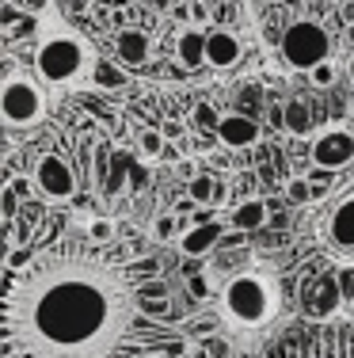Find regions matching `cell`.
<instances>
[{"label": "cell", "mask_w": 354, "mask_h": 358, "mask_svg": "<svg viewBox=\"0 0 354 358\" xmlns=\"http://www.w3.org/2000/svg\"><path fill=\"white\" fill-rule=\"evenodd\" d=\"M130 324V294L107 267H50L15 301V336L35 358H99Z\"/></svg>", "instance_id": "cell-1"}, {"label": "cell", "mask_w": 354, "mask_h": 358, "mask_svg": "<svg viewBox=\"0 0 354 358\" xmlns=\"http://www.w3.org/2000/svg\"><path fill=\"white\" fill-rule=\"evenodd\" d=\"M221 301H225V313H229L233 324H240V328H263L278 313V289L263 275H236L225 282Z\"/></svg>", "instance_id": "cell-2"}, {"label": "cell", "mask_w": 354, "mask_h": 358, "mask_svg": "<svg viewBox=\"0 0 354 358\" xmlns=\"http://www.w3.org/2000/svg\"><path fill=\"white\" fill-rule=\"evenodd\" d=\"M91 69L88 46L77 35H50L35 54V73L42 84H54V88H73L80 84Z\"/></svg>", "instance_id": "cell-3"}, {"label": "cell", "mask_w": 354, "mask_h": 358, "mask_svg": "<svg viewBox=\"0 0 354 358\" xmlns=\"http://www.w3.org/2000/svg\"><path fill=\"white\" fill-rule=\"evenodd\" d=\"M282 57L293 69L313 73L316 65L332 62V38H327V31L320 27V23L297 20V23H290L286 35H282Z\"/></svg>", "instance_id": "cell-4"}, {"label": "cell", "mask_w": 354, "mask_h": 358, "mask_svg": "<svg viewBox=\"0 0 354 358\" xmlns=\"http://www.w3.org/2000/svg\"><path fill=\"white\" fill-rule=\"evenodd\" d=\"M0 115L12 130H23V126H38L42 115H46V99H42V88L35 76L12 73L0 88Z\"/></svg>", "instance_id": "cell-5"}, {"label": "cell", "mask_w": 354, "mask_h": 358, "mask_svg": "<svg viewBox=\"0 0 354 358\" xmlns=\"http://www.w3.org/2000/svg\"><path fill=\"white\" fill-rule=\"evenodd\" d=\"M35 187L46 194V199L65 202V199L77 194V176H73L69 160H61L57 152H46V157H38V164H35Z\"/></svg>", "instance_id": "cell-6"}, {"label": "cell", "mask_w": 354, "mask_h": 358, "mask_svg": "<svg viewBox=\"0 0 354 358\" xmlns=\"http://www.w3.org/2000/svg\"><path fill=\"white\" fill-rule=\"evenodd\" d=\"M354 160V134L343 130V126H332V130L316 134L313 141V164L320 172H339Z\"/></svg>", "instance_id": "cell-7"}, {"label": "cell", "mask_w": 354, "mask_h": 358, "mask_svg": "<svg viewBox=\"0 0 354 358\" xmlns=\"http://www.w3.org/2000/svg\"><path fill=\"white\" fill-rule=\"evenodd\" d=\"M327 248L343 259H354V194L343 199L327 217Z\"/></svg>", "instance_id": "cell-8"}, {"label": "cell", "mask_w": 354, "mask_h": 358, "mask_svg": "<svg viewBox=\"0 0 354 358\" xmlns=\"http://www.w3.org/2000/svg\"><path fill=\"white\" fill-rule=\"evenodd\" d=\"M217 141L225 149H248V145L259 141V122L251 115H244V110H229L217 122Z\"/></svg>", "instance_id": "cell-9"}, {"label": "cell", "mask_w": 354, "mask_h": 358, "mask_svg": "<svg viewBox=\"0 0 354 358\" xmlns=\"http://www.w3.org/2000/svg\"><path fill=\"white\" fill-rule=\"evenodd\" d=\"M240 38L233 31H209L206 35V65L217 73H229L236 62H240Z\"/></svg>", "instance_id": "cell-10"}, {"label": "cell", "mask_w": 354, "mask_h": 358, "mask_svg": "<svg viewBox=\"0 0 354 358\" xmlns=\"http://www.w3.org/2000/svg\"><path fill=\"white\" fill-rule=\"evenodd\" d=\"M221 241V225L217 221H209V225H195V229H187V233L179 236V252L183 255H191V259H202V255H209L214 252V244Z\"/></svg>", "instance_id": "cell-11"}, {"label": "cell", "mask_w": 354, "mask_h": 358, "mask_svg": "<svg viewBox=\"0 0 354 358\" xmlns=\"http://www.w3.org/2000/svg\"><path fill=\"white\" fill-rule=\"evenodd\" d=\"M187 194H191V202H198V206H221L225 199H229V183L225 179H217V176H195L187 183Z\"/></svg>", "instance_id": "cell-12"}, {"label": "cell", "mask_w": 354, "mask_h": 358, "mask_svg": "<svg viewBox=\"0 0 354 358\" xmlns=\"http://www.w3.org/2000/svg\"><path fill=\"white\" fill-rule=\"evenodd\" d=\"M175 57H179L183 69H202L206 65V35L202 31H183L175 42Z\"/></svg>", "instance_id": "cell-13"}, {"label": "cell", "mask_w": 354, "mask_h": 358, "mask_svg": "<svg viewBox=\"0 0 354 358\" xmlns=\"http://www.w3.org/2000/svg\"><path fill=\"white\" fill-rule=\"evenodd\" d=\"M115 54H118V62H126V65H141L149 57V35L145 31H122V35L115 38Z\"/></svg>", "instance_id": "cell-14"}, {"label": "cell", "mask_w": 354, "mask_h": 358, "mask_svg": "<svg viewBox=\"0 0 354 358\" xmlns=\"http://www.w3.org/2000/svg\"><path fill=\"white\" fill-rule=\"evenodd\" d=\"M233 229H240V233H251V229H263L267 225V206L259 199H248L240 202V206L233 210Z\"/></svg>", "instance_id": "cell-15"}, {"label": "cell", "mask_w": 354, "mask_h": 358, "mask_svg": "<svg viewBox=\"0 0 354 358\" xmlns=\"http://www.w3.org/2000/svg\"><path fill=\"white\" fill-rule=\"evenodd\" d=\"M282 118H286V130L290 134H309V126H313V110H309V103L305 99H290L286 103V110H282Z\"/></svg>", "instance_id": "cell-16"}, {"label": "cell", "mask_w": 354, "mask_h": 358, "mask_svg": "<svg viewBox=\"0 0 354 358\" xmlns=\"http://www.w3.org/2000/svg\"><path fill=\"white\" fill-rule=\"evenodd\" d=\"M335 305H339V286H335V278H324L313 297V313L316 317H327V313H335Z\"/></svg>", "instance_id": "cell-17"}, {"label": "cell", "mask_w": 354, "mask_h": 358, "mask_svg": "<svg viewBox=\"0 0 354 358\" xmlns=\"http://www.w3.org/2000/svg\"><path fill=\"white\" fill-rule=\"evenodd\" d=\"M202 355L206 358H233V347L225 336H209L206 343H202Z\"/></svg>", "instance_id": "cell-18"}, {"label": "cell", "mask_w": 354, "mask_h": 358, "mask_svg": "<svg viewBox=\"0 0 354 358\" xmlns=\"http://www.w3.org/2000/svg\"><path fill=\"white\" fill-rule=\"evenodd\" d=\"M88 236H91V241H99V244L111 241V236H115V221H107V217H91V221H88Z\"/></svg>", "instance_id": "cell-19"}, {"label": "cell", "mask_w": 354, "mask_h": 358, "mask_svg": "<svg viewBox=\"0 0 354 358\" xmlns=\"http://www.w3.org/2000/svg\"><path fill=\"white\" fill-rule=\"evenodd\" d=\"M309 80L316 84V88H332L335 84V65L332 62H324V65H316L313 73H309Z\"/></svg>", "instance_id": "cell-20"}, {"label": "cell", "mask_w": 354, "mask_h": 358, "mask_svg": "<svg viewBox=\"0 0 354 358\" xmlns=\"http://www.w3.org/2000/svg\"><path fill=\"white\" fill-rule=\"evenodd\" d=\"M286 191H290L293 202H309V199H313V187H309V179H290V183H286Z\"/></svg>", "instance_id": "cell-21"}, {"label": "cell", "mask_w": 354, "mask_h": 358, "mask_svg": "<svg viewBox=\"0 0 354 358\" xmlns=\"http://www.w3.org/2000/svg\"><path fill=\"white\" fill-rule=\"evenodd\" d=\"M195 115H198V126H206V130H214V134H217V122H221V115H217L214 107H209V103H202V107L195 110Z\"/></svg>", "instance_id": "cell-22"}, {"label": "cell", "mask_w": 354, "mask_h": 358, "mask_svg": "<svg viewBox=\"0 0 354 358\" xmlns=\"http://www.w3.org/2000/svg\"><path fill=\"white\" fill-rule=\"evenodd\" d=\"M160 149H164V138H160V134H141V152H145V157H156Z\"/></svg>", "instance_id": "cell-23"}, {"label": "cell", "mask_w": 354, "mask_h": 358, "mask_svg": "<svg viewBox=\"0 0 354 358\" xmlns=\"http://www.w3.org/2000/svg\"><path fill=\"white\" fill-rule=\"evenodd\" d=\"M0 202H4V214L12 217V214H15V183H8V187H4V194H0Z\"/></svg>", "instance_id": "cell-24"}, {"label": "cell", "mask_w": 354, "mask_h": 358, "mask_svg": "<svg viewBox=\"0 0 354 358\" xmlns=\"http://www.w3.org/2000/svg\"><path fill=\"white\" fill-rule=\"evenodd\" d=\"M46 4H50V0H23V8H27L31 15H38L42 8H46Z\"/></svg>", "instance_id": "cell-25"}, {"label": "cell", "mask_w": 354, "mask_h": 358, "mask_svg": "<svg viewBox=\"0 0 354 358\" xmlns=\"http://www.w3.org/2000/svg\"><path fill=\"white\" fill-rule=\"evenodd\" d=\"M172 225H175V221H172V217H164V221H160V225H156V233H160V236H164V241H168V236H172Z\"/></svg>", "instance_id": "cell-26"}, {"label": "cell", "mask_w": 354, "mask_h": 358, "mask_svg": "<svg viewBox=\"0 0 354 358\" xmlns=\"http://www.w3.org/2000/svg\"><path fill=\"white\" fill-rule=\"evenodd\" d=\"M347 73H351V80H354V57H351V65H347Z\"/></svg>", "instance_id": "cell-27"}]
</instances>
